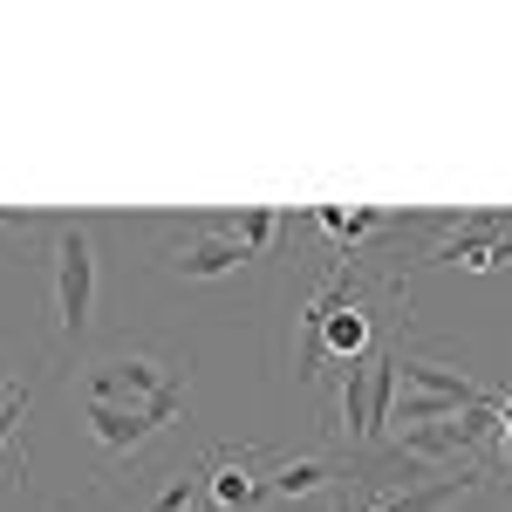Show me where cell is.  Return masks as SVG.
Segmentation results:
<instances>
[{
    "label": "cell",
    "mask_w": 512,
    "mask_h": 512,
    "mask_svg": "<svg viewBox=\"0 0 512 512\" xmlns=\"http://www.w3.org/2000/svg\"><path fill=\"white\" fill-rule=\"evenodd\" d=\"M185 390H192V369L158 349H110L96 362H82V376H76V396L82 403H103V410L185 417Z\"/></svg>",
    "instance_id": "cell-1"
},
{
    "label": "cell",
    "mask_w": 512,
    "mask_h": 512,
    "mask_svg": "<svg viewBox=\"0 0 512 512\" xmlns=\"http://www.w3.org/2000/svg\"><path fill=\"white\" fill-rule=\"evenodd\" d=\"M96 280H103V260H96V226L89 219H62L55 239H48V287H55V342L76 349L96 321Z\"/></svg>",
    "instance_id": "cell-2"
},
{
    "label": "cell",
    "mask_w": 512,
    "mask_h": 512,
    "mask_svg": "<svg viewBox=\"0 0 512 512\" xmlns=\"http://www.w3.org/2000/svg\"><path fill=\"white\" fill-rule=\"evenodd\" d=\"M417 233L431 239L417 253V267H472V274H492V267H512V212H444V219H417Z\"/></svg>",
    "instance_id": "cell-3"
},
{
    "label": "cell",
    "mask_w": 512,
    "mask_h": 512,
    "mask_svg": "<svg viewBox=\"0 0 512 512\" xmlns=\"http://www.w3.org/2000/svg\"><path fill=\"white\" fill-rule=\"evenodd\" d=\"M205 512H274V451L267 444H212L198 451Z\"/></svg>",
    "instance_id": "cell-4"
},
{
    "label": "cell",
    "mask_w": 512,
    "mask_h": 512,
    "mask_svg": "<svg viewBox=\"0 0 512 512\" xmlns=\"http://www.w3.org/2000/svg\"><path fill=\"white\" fill-rule=\"evenodd\" d=\"M390 342L369 355V362L342 369V451H376V444L390 437V410H396V355H390Z\"/></svg>",
    "instance_id": "cell-5"
},
{
    "label": "cell",
    "mask_w": 512,
    "mask_h": 512,
    "mask_svg": "<svg viewBox=\"0 0 512 512\" xmlns=\"http://www.w3.org/2000/svg\"><path fill=\"white\" fill-rule=\"evenodd\" d=\"M164 267L178 280H226V274H239V267H253V253L219 226V212H198L192 233L178 239V246H164Z\"/></svg>",
    "instance_id": "cell-6"
},
{
    "label": "cell",
    "mask_w": 512,
    "mask_h": 512,
    "mask_svg": "<svg viewBox=\"0 0 512 512\" xmlns=\"http://www.w3.org/2000/svg\"><path fill=\"white\" fill-rule=\"evenodd\" d=\"M390 355H396V390L437 396V403H458V410H485V403H499V396L485 390V383L458 376L451 362H437V355H417V349H410V335H396Z\"/></svg>",
    "instance_id": "cell-7"
},
{
    "label": "cell",
    "mask_w": 512,
    "mask_h": 512,
    "mask_svg": "<svg viewBox=\"0 0 512 512\" xmlns=\"http://www.w3.org/2000/svg\"><path fill=\"white\" fill-rule=\"evenodd\" d=\"M308 226L335 239V253H369V239H383L396 219H390V212H376V205H315Z\"/></svg>",
    "instance_id": "cell-8"
},
{
    "label": "cell",
    "mask_w": 512,
    "mask_h": 512,
    "mask_svg": "<svg viewBox=\"0 0 512 512\" xmlns=\"http://www.w3.org/2000/svg\"><path fill=\"white\" fill-rule=\"evenodd\" d=\"M130 506H137V512H205L198 458H185V465H164L158 478H144V485L130 492Z\"/></svg>",
    "instance_id": "cell-9"
},
{
    "label": "cell",
    "mask_w": 512,
    "mask_h": 512,
    "mask_svg": "<svg viewBox=\"0 0 512 512\" xmlns=\"http://www.w3.org/2000/svg\"><path fill=\"white\" fill-rule=\"evenodd\" d=\"M28 383L0 362V485H14V478L28 472V451H21V424H28Z\"/></svg>",
    "instance_id": "cell-10"
},
{
    "label": "cell",
    "mask_w": 512,
    "mask_h": 512,
    "mask_svg": "<svg viewBox=\"0 0 512 512\" xmlns=\"http://www.w3.org/2000/svg\"><path fill=\"white\" fill-rule=\"evenodd\" d=\"M55 512H82V506H55Z\"/></svg>",
    "instance_id": "cell-11"
}]
</instances>
